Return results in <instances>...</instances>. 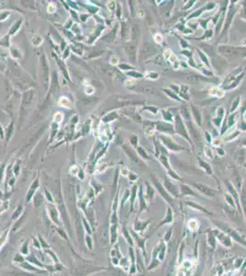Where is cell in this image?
<instances>
[{
    "label": "cell",
    "instance_id": "cell-1",
    "mask_svg": "<svg viewBox=\"0 0 246 276\" xmlns=\"http://www.w3.org/2000/svg\"><path fill=\"white\" fill-rule=\"evenodd\" d=\"M215 224L219 229H220L221 231H223L224 233L227 234L230 238L234 240V241H236L240 245H242L246 248V239L237 231V230L230 227L228 224H226L224 222H220V221H219V222H215Z\"/></svg>",
    "mask_w": 246,
    "mask_h": 276
},
{
    "label": "cell",
    "instance_id": "cell-2",
    "mask_svg": "<svg viewBox=\"0 0 246 276\" xmlns=\"http://www.w3.org/2000/svg\"><path fill=\"white\" fill-rule=\"evenodd\" d=\"M218 52L225 57L241 56V47L232 46V45H219Z\"/></svg>",
    "mask_w": 246,
    "mask_h": 276
},
{
    "label": "cell",
    "instance_id": "cell-3",
    "mask_svg": "<svg viewBox=\"0 0 246 276\" xmlns=\"http://www.w3.org/2000/svg\"><path fill=\"white\" fill-rule=\"evenodd\" d=\"M211 231L215 236L216 240H218L223 247L228 248V249H230L232 247V238H230L226 233H224L223 231H221V230L219 229V228H215V229L211 230Z\"/></svg>",
    "mask_w": 246,
    "mask_h": 276
},
{
    "label": "cell",
    "instance_id": "cell-4",
    "mask_svg": "<svg viewBox=\"0 0 246 276\" xmlns=\"http://www.w3.org/2000/svg\"><path fill=\"white\" fill-rule=\"evenodd\" d=\"M181 112H182V115L184 116L185 120L187 121V126H188V128H189L190 135H191L192 138L195 140V141H197V142L200 141L201 137H200V134H199V133H198V130L195 129L194 125H193V123H192V122H191V120H190V118H189V113H188L187 109L185 108V107H183V108L181 109Z\"/></svg>",
    "mask_w": 246,
    "mask_h": 276
},
{
    "label": "cell",
    "instance_id": "cell-5",
    "mask_svg": "<svg viewBox=\"0 0 246 276\" xmlns=\"http://www.w3.org/2000/svg\"><path fill=\"white\" fill-rule=\"evenodd\" d=\"M152 181H153V185H154V187L156 188V190H158L159 193L161 194V196H162L165 201H166L168 203L171 204V203H173V197L166 192V190L164 189V185L161 184L160 181L158 180V179L155 177V176H153V175L152 176Z\"/></svg>",
    "mask_w": 246,
    "mask_h": 276
},
{
    "label": "cell",
    "instance_id": "cell-6",
    "mask_svg": "<svg viewBox=\"0 0 246 276\" xmlns=\"http://www.w3.org/2000/svg\"><path fill=\"white\" fill-rule=\"evenodd\" d=\"M192 185L197 189L198 190H199L202 194H204L205 196L209 197V198H213L216 194L218 193V190H214L213 188H210L207 185H205L203 183L200 182H192Z\"/></svg>",
    "mask_w": 246,
    "mask_h": 276
},
{
    "label": "cell",
    "instance_id": "cell-7",
    "mask_svg": "<svg viewBox=\"0 0 246 276\" xmlns=\"http://www.w3.org/2000/svg\"><path fill=\"white\" fill-rule=\"evenodd\" d=\"M175 131L180 135H182L185 139H187L188 142H190L188 133L187 131V129H185V126L182 121V118L180 117L179 114H177L176 116H175Z\"/></svg>",
    "mask_w": 246,
    "mask_h": 276
},
{
    "label": "cell",
    "instance_id": "cell-8",
    "mask_svg": "<svg viewBox=\"0 0 246 276\" xmlns=\"http://www.w3.org/2000/svg\"><path fill=\"white\" fill-rule=\"evenodd\" d=\"M164 187L166 190V192L171 195L172 197L174 198H178L180 195V190L175 186V185L169 179H167V177H165L164 179Z\"/></svg>",
    "mask_w": 246,
    "mask_h": 276
},
{
    "label": "cell",
    "instance_id": "cell-9",
    "mask_svg": "<svg viewBox=\"0 0 246 276\" xmlns=\"http://www.w3.org/2000/svg\"><path fill=\"white\" fill-rule=\"evenodd\" d=\"M156 52L154 46L148 42H144L140 46V59H146L150 56L153 55Z\"/></svg>",
    "mask_w": 246,
    "mask_h": 276
},
{
    "label": "cell",
    "instance_id": "cell-10",
    "mask_svg": "<svg viewBox=\"0 0 246 276\" xmlns=\"http://www.w3.org/2000/svg\"><path fill=\"white\" fill-rule=\"evenodd\" d=\"M161 139H162V141L164 144L165 147H166L169 150H171V151L177 152V151H180V150L185 149L184 147L178 145L176 143H174L173 140L170 137H168V136L166 137L165 135H161Z\"/></svg>",
    "mask_w": 246,
    "mask_h": 276
},
{
    "label": "cell",
    "instance_id": "cell-11",
    "mask_svg": "<svg viewBox=\"0 0 246 276\" xmlns=\"http://www.w3.org/2000/svg\"><path fill=\"white\" fill-rule=\"evenodd\" d=\"M174 223V214H173V210L170 206H167L166 208V214H165L164 218L159 223V225H157V228L164 227L165 225H170Z\"/></svg>",
    "mask_w": 246,
    "mask_h": 276
},
{
    "label": "cell",
    "instance_id": "cell-12",
    "mask_svg": "<svg viewBox=\"0 0 246 276\" xmlns=\"http://www.w3.org/2000/svg\"><path fill=\"white\" fill-rule=\"evenodd\" d=\"M225 184H226V186H227V188H228V190H229V192H230V195L232 196V198H233V200H234V202H235L236 205H237L238 211H239L240 213H242V210H241V203H239L240 201H239V194H238V192H237V190H235V188L233 187V184H232L230 182L227 181V182H225Z\"/></svg>",
    "mask_w": 246,
    "mask_h": 276
},
{
    "label": "cell",
    "instance_id": "cell-13",
    "mask_svg": "<svg viewBox=\"0 0 246 276\" xmlns=\"http://www.w3.org/2000/svg\"><path fill=\"white\" fill-rule=\"evenodd\" d=\"M151 223V221H140L139 219H136L134 222V230L135 231L139 232L140 234H142L145 230L147 229V227H149V225Z\"/></svg>",
    "mask_w": 246,
    "mask_h": 276
},
{
    "label": "cell",
    "instance_id": "cell-14",
    "mask_svg": "<svg viewBox=\"0 0 246 276\" xmlns=\"http://www.w3.org/2000/svg\"><path fill=\"white\" fill-rule=\"evenodd\" d=\"M185 204L187 205L188 207L192 208L196 211H198V212H201V213H204L206 214H209V215H212V213H210L209 211L207 210V208L202 206V205L198 204V203H195V202H192V201H185Z\"/></svg>",
    "mask_w": 246,
    "mask_h": 276
},
{
    "label": "cell",
    "instance_id": "cell-15",
    "mask_svg": "<svg viewBox=\"0 0 246 276\" xmlns=\"http://www.w3.org/2000/svg\"><path fill=\"white\" fill-rule=\"evenodd\" d=\"M156 129L158 131L164 132V133H168L172 134L174 133V127L172 124L167 123H158L156 124Z\"/></svg>",
    "mask_w": 246,
    "mask_h": 276
},
{
    "label": "cell",
    "instance_id": "cell-16",
    "mask_svg": "<svg viewBox=\"0 0 246 276\" xmlns=\"http://www.w3.org/2000/svg\"><path fill=\"white\" fill-rule=\"evenodd\" d=\"M200 227V223L198 219L196 218H191L188 220L187 222V228L190 232H197Z\"/></svg>",
    "mask_w": 246,
    "mask_h": 276
},
{
    "label": "cell",
    "instance_id": "cell-17",
    "mask_svg": "<svg viewBox=\"0 0 246 276\" xmlns=\"http://www.w3.org/2000/svg\"><path fill=\"white\" fill-rule=\"evenodd\" d=\"M180 192L183 195H190V196H198L194 190L190 188L187 184H181L180 185Z\"/></svg>",
    "mask_w": 246,
    "mask_h": 276
},
{
    "label": "cell",
    "instance_id": "cell-18",
    "mask_svg": "<svg viewBox=\"0 0 246 276\" xmlns=\"http://www.w3.org/2000/svg\"><path fill=\"white\" fill-rule=\"evenodd\" d=\"M122 236L123 238L126 239V241L129 244L132 245V247L134 246V240H133V238L132 237V235H130V232H129V230L126 227H122Z\"/></svg>",
    "mask_w": 246,
    "mask_h": 276
},
{
    "label": "cell",
    "instance_id": "cell-19",
    "mask_svg": "<svg viewBox=\"0 0 246 276\" xmlns=\"http://www.w3.org/2000/svg\"><path fill=\"white\" fill-rule=\"evenodd\" d=\"M207 241L210 248H212L213 249H216V242H217V240H216V238L214 234L212 233V231H207Z\"/></svg>",
    "mask_w": 246,
    "mask_h": 276
},
{
    "label": "cell",
    "instance_id": "cell-20",
    "mask_svg": "<svg viewBox=\"0 0 246 276\" xmlns=\"http://www.w3.org/2000/svg\"><path fill=\"white\" fill-rule=\"evenodd\" d=\"M133 233V237H134V238H135V240L137 241V243H138V245H139V247L142 249V252H143V255L146 257V250H145V249H144V247H145V241H146V238H140L139 236L137 235V234H135L134 233V231H132Z\"/></svg>",
    "mask_w": 246,
    "mask_h": 276
},
{
    "label": "cell",
    "instance_id": "cell-21",
    "mask_svg": "<svg viewBox=\"0 0 246 276\" xmlns=\"http://www.w3.org/2000/svg\"><path fill=\"white\" fill-rule=\"evenodd\" d=\"M38 187H39V181H38V179H36V181H34V182L32 183L31 189H29V190L27 192V198H26L27 202L31 201V197L33 196V194H34V192H35V190L38 189Z\"/></svg>",
    "mask_w": 246,
    "mask_h": 276
},
{
    "label": "cell",
    "instance_id": "cell-22",
    "mask_svg": "<svg viewBox=\"0 0 246 276\" xmlns=\"http://www.w3.org/2000/svg\"><path fill=\"white\" fill-rule=\"evenodd\" d=\"M49 213L51 214V219H52L56 225H59V220H58V213H57L56 208H55L54 206H52V207L50 206Z\"/></svg>",
    "mask_w": 246,
    "mask_h": 276
},
{
    "label": "cell",
    "instance_id": "cell-23",
    "mask_svg": "<svg viewBox=\"0 0 246 276\" xmlns=\"http://www.w3.org/2000/svg\"><path fill=\"white\" fill-rule=\"evenodd\" d=\"M137 90H139V91L142 92V93H145V94L153 95V96H154V95L157 94V93H156V92H157L156 90H155L153 88H151V87H142V88H138Z\"/></svg>",
    "mask_w": 246,
    "mask_h": 276
},
{
    "label": "cell",
    "instance_id": "cell-24",
    "mask_svg": "<svg viewBox=\"0 0 246 276\" xmlns=\"http://www.w3.org/2000/svg\"><path fill=\"white\" fill-rule=\"evenodd\" d=\"M232 176H233V183H234V185L238 189H241V187H242V178H241V176L239 175L237 170H234Z\"/></svg>",
    "mask_w": 246,
    "mask_h": 276
},
{
    "label": "cell",
    "instance_id": "cell-25",
    "mask_svg": "<svg viewBox=\"0 0 246 276\" xmlns=\"http://www.w3.org/2000/svg\"><path fill=\"white\" fill-rule=\"evenodd\" d=\"M139 198H140V212L142 213V212H143L144 210L147 209V205H146V203H145V200H144V198H143L142 190V189L140 190Z\"/></svg>",
    "mask_w": 246,
    "mask_h": 276
},
{
    "label": "cell",
    "instance_id": "cell-26",
    "mask_svg": "<svg viewBox=\"0 0 246 276\" xmlns=\"http://www.w3.org/2000/svg\"><path fill=\"white\" fill-rule=\"evenodd\" d=\"M198 162H199V165L201 166V168H204L206 173H207L208 175H212V169H211L210 166L208 163H206L205 161H203V160L200 158H198Z\"/></svg>",
    "mask_w": 246,
    "mask_h": 276
},
{
    "label": "cell",
    "instance_id": "cell-27",
    "mask_svg": "<svg viewBox=\"0 0 246 276\" xmlns=\"http://www.w3.org/2000/svg\"><path fill=\"white\" fill-rule=\"evenodd\" d=\"M119 265H120V267H121L124 271L128 272V270H129V267H130V262H129V260L127 258L122 257L121 259L119 260Z\"/></svg>",
    "mask_w": 246,
    "mask_h": 276
},
{
    "label": "cell",
    "instance_id": "cell-28",
    "mask_svg": "<svg viewBox=\"0 0 246 276\" xmlns=\"http://www.w3.org/2000/svg\"><path fill=\"white\" fill-rule=\"evenodd\" d=\"M200 79V77L198 76V75L196 74H188L185 76V80H187V82H190V83H194V82H197Z\"/></svg>",
    "mask_w": 246,
    "mask_h": 276
},
{
    "label": "cell",
    "instance_id": "cell-29",
    "mask_svg": "<svg viewBox=\"0 0 246 276\" xmlns=\"http://www.w3.org/2000/svg\"><path fill=\"white\" fill-rule=\"evenodd\" d=\"M192 112H193V114H194L195 120L197 121L198 124V125H201V116H200L198 110L196 108L195 106H192Z\"/></svg>",
    "mask_w": 246,
    "mask_h": 276
},
{
    "label": "cell",
    "instance_id": "cell-30",
    "mask_svg": "<svg viewBox=\"0 0 246 276\" xmlns=\"http://www.w3.org/2000/svg\"><path fill=\"white\" fill-rule=\"evenodd\" d=\"M233 11H234V10H232V8L230 9V11H229V13H228V17H227V18H226V23H225L224 31H225L226 29H228L229 25L230 24V22H232V18H233V15H234V12H233Z\"/></svg>",
    "mask_w": 246,
    "mask_h": 276
},
{
    "label": "cell",
    "instance_id": "cell-31",
    "mask_svg": "<svg viewBox=\"0 0 246 276\" xmlns=\"http://www.w3.org/2000/svg\"><path fill=\"white\" fill-rule=\"evenodd\" d=\"M224 198H225V200H226V203H228V204L230 205V207H232V208H235V202H234V200H233V198H232V196L230 194H224Z\"/></svg>",
    "mask_w": 246,
    "mask_h": 276
},
{
    "label": "cell",
    "instance_id": "cell-32",
    "mask_svg": "<svg viewBox=\"0 0 246 276\" xmlns=\"http://www.w3.org/2000/svg\"><path fill=\"white\" fill-rule=\"evenodd\" d=\"M7 236H8V229H7L6 231H4L1 235H0V249L2 248V246L5 244V242L7 241Z\"/></svg>",
    "mask_w": 246,
    "mask_h": 276
},
{
    "label": "cell",
    "instance_id": "cell-33",
    "mask_svg": "<svg viewBox=\"0 0 246 276\" xmlns=\"http://www.w3.org/2000/svg\"><path fill=\"white\" fill-rule=\"evenodd\" d=\"M28 244H29V242H28V240H27V241H25V242H24V243L22 244V246H21L20 249H19V251H20V254H22L23 256L29 255V249H28Z\"/></svg>",
    "mask_w": 246,
    "mask_h": 276
},
{
    "label": "cell",
    "instance_id": "cell-34",
    "mask_svg": "<svg viewBox=\"0 0 246 276\" xmlns=\"http://www.w3.org/2000/svg\"><path fill=\"white\" fill-rule=\"evenodd\" d=\"M160 263H161V262H160L158 259H156V260H151L150 265L148 266V270L151 271V270H153V269H155V268H157L158 266L160 265Z\"/></svg>",
    "mask_w": 246,
    "mask_h": 276
},
{
    "label": "cell",
    "instance_id": "cell-35",
    "mask_svg": "<svg viewBox=\"0 0 246 276\" xmlns=\"http://www.w3.org/2000/svg\"><path fill=\"white\" fill-rule=\"evenodd\" d=\"M23 207L22 205H18V208L16 209V211L12 214V219H18L19 216H20V214L22 213Z\"/></svg>",
    "mask_w": 246,
    "mask_h": 276
},
{
    "label": "cell",
    "instance_id": "cell-36",
    "mask_svg": "<svg viewBox=\"0 0 246 276\" xmlns=\"http://www.w3.org/2000/svg\"><path fill=\"white\" fill-rule=\"evenodd\" d=\"M243 263V258H241V257L236 258V259L234 260V262H233V266H234L235 270L240 269Z\"/></svg>",
    "mask_w": 246,
    "mask_h": 276
},
{
    "label": "cell",
    "instance_id": "cell-37",
    "mask_svg": "<svg viewBox=\"0 0 246 276\" xmlns=\"http://www.w3.org/2000/svg\"><path fill=\"white\" fill-rule=\"evenodd\" d=\"M172 235H173V228L170 227V229L168 230V231L164 234V238H163V240H164V242L170 241V239H171V238H172Z\"/></svg>",
    "mask_w": 246,
    "mask_h": 276
},
{
    "label": "cell",
    "instance_id": "cell-38",
    "mask_svg": "<svg viewBox=\"0 0 246 276\" xmlns=\"http://www.w3.org/2000/svg\"><path fill=\"white\" fill-rule=\"evenodd\" d=\"M146 186H147V192H146V196L149 198V200L151 201L152 199H153V195H154V190H153V189L150 186V185L147 183L146 184Z\"/></svg>",
    "mask_w": 246,
    "mask_h": 276
},
{
    "label": "cell",
    "instance_id": "cell-39",
    "mask_svg": "<svg viewBox=\"0 0 246 276\" xmlns=\"http://www.w3.org/2000/svg\"><path fill=\"white\" fill-rule=\"evenodd\" d=\"M246 192L245 189H243L242 192V202H243V211H244V216L246 218Z\"/></svg>",
    "mask_w": 246,
    "mask_h": 276
},
{
    "label": "cell",
    "instance_id": "cell-40",
    "mask_svg": "<svg viewBox=\"0 0 246 276\" xmlns=\"http://www.w3.org/2000/svg\"><path fill=\"white\" fill-rule=\"evenodd\" d=\"M13 260H14L15 262H20V263H22V262H24V257H23L22 254L17 253L16 256H15V258L13 259Z\"/></svg>",
    "mask_w": 246,
    "mask_h": 276
},
{
    "label": "cell",
    "instance_id": "cell-41",
    "mask_svg": "<svg viewBox=\"0 0 246 276\" xmlns=\"http://www.w3.org/2000/svg\"><path fill=\"white\" fill-rule=\"evenodd\" d=\"M244 158H245V155H244V153L242 155V157H241V152H238L237 153V155H236V160L239 162V164H243V161H244Z\"/></svg>",
    "mask_w": 246,
    "mask_h": 276
},
{
    "label": "cell",
    "instance_id": "cell-42",
    "mask_svg": "<svg viewBox=\"0 0 246 276\" xmlns=\"http://www.w3.org/2000/svg\"><path fill=\"white\" fill-rule=\"evenodd\" d=\"M39 238H40V239H39V241H40V243H41V245L42 246V248H43V249H50L49 245H48V244L46 243V241H45V240H44V238H43L40 237Z\"/></svg>",
    "mask_w": 246,
    "mask_h": 276
},
{
    "label": "cell",
    "instance_id": "cell-43",
    "mask_svg": "<svg viewBox=\"0 0 246 276\" xmlns=\"http://www.w3.org/2000/svg\"><path fill=\"white\" fill-rule=\"evenodd\" d=\"M86 243L87 244V247H88V249H92V247H93V245H92V239H91V238H90V236H86Z\"/></svg>",
    "mask_w": 246,
    "mask_h": 276
},
{
    "label": "cell",
    "instance_id": "cell-44",
    "mask_svg": "<svg viewBox=\"0 0 246 276\" xmlns=\"http://www.w3.org/2000/svg\"><path fill=\"white\" fill-rule=\"evenodd\" d=\"M138 152L142 155V157L143 158H146V159H150L149 158V157H148V155L146 154V152H144V150L142 148V147H139L138 148Z\"/></svg>",
    "mask_w": 246,
    "mask_h": 276
},
{
    "label": "cell",
    "instance_id": "cell-45",
    "mask_svg": "<svg viewBox=\"0 0 246 276\" xmlns=\"http://www.w3.org/2000/svg\"><path fill=\"white\" fill-rule=\"evenodd\" d=\"M164 91H165V93L166 94H168L169 96H171V97H173V99H176V100H178V101H180V99H179V98L176 96L175 94H173L172 93V91H170V90H166V89H164Z\"/></svg>",
    "mask_w": 246,
    "mask_h": 276
},
{
    "label": "cell",
    "instance_id": "cell-46",
    "mask_svg": "<svg viewBox=\"0 0 246 276\" xmlns=\"http://www.w3.org/2000/svg\"><path fill=\"white\" fill-rule=\"evenodd\" d=\"M60 100H61V101H63V103L61 104L62 106H69V105H70V101L68 100V99H66V98L62 97L61 99H60Z\"/></svg>",
    "mask_w": 246,
    "mask_h": 276
},
{
    "label": "cell",
    "instance_id": "cell-47",
    "mask_svg": "<svg viewBox=\"0 0 246 276\" xmlns=\"http://www.w3.org/2000/svg\"><path fill=\"white\" fill-rule=\"evenodd\" d=\"M20 24H21V21H18L16 24H15V25H14V26H15V27H14V29H11V31H10V34H14V32H16L17 29L19 28V26H20Z\"/></svg>",
    "mask_w": 246,
    "mask_h": 276
},
{
    "label": "cell",
    "instance_id": "cell-48",
    "mask_svg": "<svg viewBox=\"0 0 246 276\" xmlns=\"http://www.w3.org/2000/svg\"><path fill=\"white\" fill-rule=\"evenodd\" d=\"M164 112V120H167V121H172V115L170 114L168 112Z\"/></svg>",
    "mask_w": 246,
    "mask_h": 276
},
{
    "label": "cell",
    "instance_id": "cell-49",
    "mask_svg": "<svg viewBox=\"0 0 246 276\" xmlns=\"http://www.w3.org/2000/svg\"><path fill=\"white\" fill-rule=\"evenodd\" d=\"M129 76H132V77H135V78H138V77H142V75L140 74V73H136V72H130L129 73Z\"/></svg>",
    "mask_w": 246,
    "mask_h": 276
},
{
    "label": "cell",
    "instance_id": "cell-50",
    "mask_svg": "<svg viewBox=\"0 0 246 276\" xmlns=\"http://www.w3.org/2000/svg\"><path fill=\"white\" fill-rule=\"evenodd\" d=\"M119 260H120V259H119V258L112 257V258H111V262H112L113 265H115V266H119Z\"/></svg>",
    "mask_w": 246,
    "mask_h": 276
},
{
    "label": "cell",
    "instance_id": "cell-51",
    "mask_svg": "<svg viewBox=\"0 0 246 276\" xmlns=\"http://www.w3.org/2000/svg\"><path fill=\"white\" fill-rule=\"evenodd\" d=\"M137 141H138V138H137V136H135V135H134V136H133L132 139H130V142H132L133 145H136V144H137Z\"/></svg>",
    "mask_w": 246,
    "mask_h": 276
},
{
    "label": "cell",
    "instance_id": "cell-52",
    "mask_svg": "<svg viewBox=\"0 0 246 276\" xmlns=\"http://www.w3.org/2000/svg\"><path fill=\"white\" fill-rule=\"evenodd\" d=\"M238 103H239V98H237V99H236V101L232 104V110H235L236 108H237Z\"/></svg>",
    "mask_w": 246,
    "mask_h": 276
},
{
    "label": "cell",
    "instance_id": "cell-53",
    "mask_svg": "<svg viewBox=\"0 0 246 276\" xmlns=\"http://www.w3.org/2000/svg\"><path fill=\"white\" fill-rule=\"evenodd\" d=\"M9 15V14H8ZM7 15L6 14V12H3L2 14H0V21H2V19H5V18H7Z\"/></svg>",
    "mask_w": 246,
    "mask_h": 276
},
{
    "label": "cell",
    "instance_id": "cell-54",
    "mask_svg": "<svg viewBox=\"0 0 246 276\" xmlns=\"http://www.w3.org/2000/svg\"><path fill=\"white\" fill-rule=\"evenodd\" d=\"M176 276H185V274H184V272L182 270H179L178 272H177V274H176Z\"/></svg>",
    "mask_w": 246,
    "mask_h": 276
},
{
    "label": "cell",
    "instance_id": "cell-55",
    "mask_svg": "<svg viewBox=\"0 0 246 276\" xmlns=\"http://www.w3.org/2000/svg\"><path fill=\"white\" fill-rule=\"evenodd\" d=\"M129 179H130V180H133V179H137V176L133 175V173H130V174H129Z\"/></svg>",
    "mask_w": 246,
    "mask_h": 276
},
{
    "label": "cell",
    "instance_id": "cell-56",
    "mask_svg": "<svg viewBox=\"0 0 246 276\" xmlns=\"http://www.w3.org/2000/svg\"><path fill=\"white\" fill-rule=\"evenodd\" d=\"M242 276H246V270L243 272V275Z\"/></svg>",
    "mask_w": 246,
    "mask_h": 276
},
{
    "label": "cell",
    "instance_id": "cell-57",
    "mask_svg": "<svg viewBox=\"0 0 246 276\" xmlns=\"http://www.w3.org/2000/svg\"><path fill=\"white\" fill-rule=\"evenodd\" d=\"M243 143H245V144H244V145H246V139H245V140H243Z\"/></svg>",
    "mask_w": 246,
    "mask_h": 276
}]
</instances>
